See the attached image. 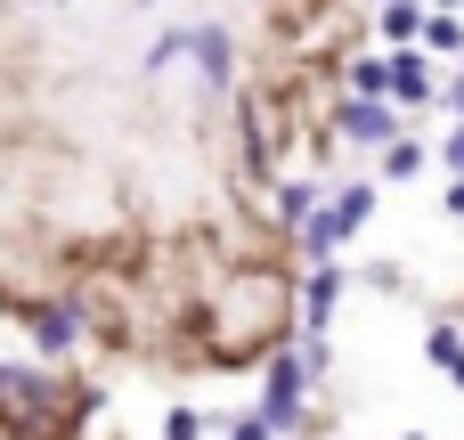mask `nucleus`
Here are the masks:
<instances>
[{
    "instance_id": "1",
    "label": "nucleus",
    "mask_w": 464,
    "mask_h": 440,
    "mask_svg": "<svg viewBox=\"0 0 464 440\" xmlns=\"http://www.w3.org/2000/svg\"><path fill=\"white\" fill-rule=\"evenodd\" d=\"M367 220H375V188L359 180V188H334V196H326V204H318L294 237H302V253H318V261H326V253H334L343 237H359Z\"/></svg>"
},
{
    "instance_id": "2",
    "label": "nucleus",
    "mask_w": 464,
    "mask_h": 440,
    "mask_svg": "<svg viewBox=\"0 0 464 440\" xmlns=\"http://www.w3.org/2000/svg\"><path fill=\"white\" fill-rule=\"evenodd\" d=\"M302 400H310V359L277 351V359H269V384H261V425H269V433H294V425H302Z\"/></svg>"
},
{
    "instance_id": "3",
    "label": "nucleus",
    "mask_w": 464,
    "mask_h": 440,
    "mask_svg": "<svg viewBox=\"0 0 464 440\" xmlns=\"http://www.w3.org/2000/svg\"><path fill=\"white\" fill-rule=\"evenodd\" d=\"M334 131H343V139H359V147H392V139H400V114H392L383 98H343Z\"/></svg>"
},
{
    "instance_id": "4",
    "label": "nucleus",
    "mask_w": 464,
    "mask_h": 440,
    "mask_svg": "<svg viewBox=\"0 0 464 440\" xmlns=\"http://www.w3.org/2000/svg\"><path fill=\"white\" fill-rule=\"evenodd\" d=\"M24 335H33V351H41V359H65V351L82 343V310L41 302V310H24Z\"/></svg>"
},
{
    "instance_id": "5",
    "label": "nucleus",
    "mask_w": 464,
    "mask_h": 440,
    "mask_svg": "<svg viewBox=\"0 0 464 440\" xmlns=\"http://www.w3.org/2000/svg\"><path fill=\"white\" fill-rule=\"evenodd\" d=\"M383 98H400V106H424V98H440V82H432V65H424L416 49H400V57L383 65Z\"/></svg>"
},
{
    "instance_id": "6",
    "label": "nucleus",
    "mask_w": 464,
    "mask_h": 440,
    "mask_svg": "<svg viewBox=\"0 0 464 440\" xmlns=\"http://www.w3.org/2000/svg\"><path fill=\"white\" fill-rule=\"evenodd\" d=\"M179 49H196V57H204V73H212V90H228V33H220V24H188V33H179Z\"/></svg>"
},
{
    "instance_id": "7",
    "label": "nucleus",
    "mask_w": 464,
    "mask_h": 440,
    "mask_svg": "<svg viewBox=\"0 0 464 440\" xmlns=\"http://www.w3.org/2000/svg\"><path fill=\"white\" fill-rule=\"evenodd\" d=\"M334 302H343V269H326V261H318V269H310V286H302V318H310V335L334 318Z\"/></svg>"
},
{
    "instance_id": "8",
    "label": "nucleus",
    "mask_w": 464,
    "mask_h": 440,
    "mask_svg": "<svg viewBox=\"0 0 464 440\" xmlns=\"http://www.w3.org/2000/svg\"><path fill=\"white\" fill-rule=\"evenodd\" d=\"M310 212H318V188H310V180H285V188H277V220H285V229H302Z\"/></svg>"
},
{
    "instance_id": "9",
    "label": "nucleus",
    "mask_w": 464,
    "mask_h": 440,
    "mask_svg": "<svg viewBox=\"0 0 464 440\" xmlns=\"http://www.w3.org/2000/svg\"><path fill=\"white\" fill-rule=\"evenodd\" d=\"M424 351H432V367H449V376L464 384V335H457V327H432V343H424Z\"/></svg>"
},
{
    "instance_id": "10",
    "label": "nucleus",
    "mask_w": 464,
    "mask_h": 440,
    "mask_svg": "<svg viewBox=\"0 0 464 440\" xmlns=\"http://www.w3.org/2000/svg\"><path fill=\"white\" fill-rule=\"evenodd\" d=\"M383 33H392V41L408 49V41L424 33V8H416V0H392V8H383Z\"/></svg>"
},
{
    "instance_id": "11",
    "label": "nucleus",
    "mask_w": 464,
    "mask_h": 440,
    "mask_svg": "<svg viewBox=\"0 0 464 440\" xmlns=\"http://www.w3.org/2000/svg\"><path fill=\"white\" fill-rule=\"evenodd\" d=\"M416 163H424V147H408V139H392V147H383V180H408Z\"/></svg>"
},
{
    "instance_id": "12",
    "label": "nucleus",
    "mask_w": 464,
    "mask_h": 440,
    "mask_svg": "<svg viewBox=\"0 0 464 440\" xmlns=\"http://www.w3.org/2000/svg\"><path fill=\"white\" fill-rule=\"evenodd\" d=\"M351 98H383V65H375V57L351 65Z\"/></svg>"
},
{
    "instance_id": "13",
    "label": "nucleus",
    "mask_w": 464,
    "mask_h": 440,
    "mask_svg": "<svg viewBox=\"0 0 464 440\" xmlns=\"http://www.w3.org/2000/svg\"><path fill=\"white\" fill-rule=\"evenodd\" d=\"M424 41H432V49H464V24L457 16H424Z\"/></svg>"
},
{
    "instance_id": "14",
    "label": "nucleus",
    "mask_w": 464,
    "mask_h": 440,
    "mask_svg": "<svg viewBox=\"0 0 464 440\" xmlns=\"http://www.w3.org/2000/svg\"><path fill=\"white\" fill-rule=\"evenodd\" d=\"M163 440H204V416H196V408H171V416H163Z\"/></svg>"
},
{
    "instance_id": "15",
    "label": "nucleus",
    "mask_w": 464,
    "mask_h": 440,
    "mask_svg": "<svg viewBox=\"0 0 464 440\" xmlns=\"http://www.w3.org/2000/svg\"><path fill=\"white\" fill-rule=\"evenodd\" d=\"M228 440H269V425H261V416H237V425H228Z\"/></svg>"
},
{
    "instance_id": "16",
    "label": "nucleus",
    "mask_w": 464,
    "mask_h": 440,
    "mask_svg": "<svg viewBox=\"0 0 464 440\" xmlns=\"http://www.w3.org/2000/svg\"><path fill=\"white\" fill-rule=\"evenodd\" d=\"M440 155H449V171H464V114H457V131H449V147H440Z\"/></svg>"
},
{
    "instance_id": "17",
    "label": "nucleus",
    "mask_w": 464,
    "mask_h": 440,
    "mask_svg": "<svg viewBox=\"0 0 464 440\" xmlns=\"http://www.w3.org/2000/svg\"><path fill=\"white\" fill-rule=\"evenodd\" d=\"M449 106H457V114H464V73H457V82H449Z\"/></svg>"
},
{
    "instance_id": "18",
    "label": "nucleus",
    "mask_w": 464,
    "mask_h": 440,
    "mask_svg": "<svg viewBox=\"0 0 464 440\" xmlns=\"http://www.w3.org/2000/svg\"><path fill=\"white\" fill-rule=\"evenodd\" d=\"M440 8H457V0H440Z\"/></svg>"
},
{
    "instance_id": "19",
    "label": "nucleus",
    "mask_w": 464,
    "mask_h": 440,
    "mask_svg": "<svg viewBox=\"0 0 464 440\" xmlns=\"http://www.w3.org/2000/svg\"><path fill=\"white\" fill-rule=\"evenodd\" d=\"M408 440H424V433H408Z\"/></svg>"
}]
</instances>
